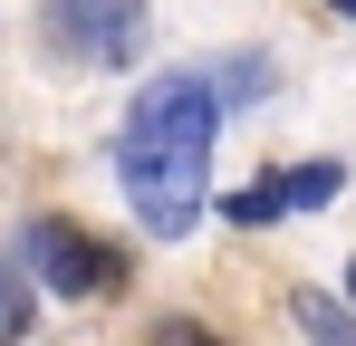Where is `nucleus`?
Listing matches in <instances>:
<instances>
[{
  "mask_svg": "<svg viewBox=\"0 0 356 346\" xmlns=\"http://www.w3.org/2000/svg\"><path fill=\"white\" fill-rule=\"evenodd\" d=\"M222 106H232V97L212 87V67H174V77H154V87L135 97V115H125V135H116V183H125L135 222L154 231V240H183V231L202 222Z\"/></svg>",
  "mask_w": 356,
  "mask_h": 346,
  "instance_id": "obj_1",
  "label": "nucleus"
},
{
  "mask_svg": "<svg viewBox=\"0 0 356 346\" xmlns=\"http://www.w3.org/2000/svg\"><path fill=\"white\" fill-rule=\"evenodd\" d=\"M19 270L29 288H58V298H97V288H116V250H97L77 222H29L19 231Z\"/></svg>",
  "mask_w": 356,
  "mask_h": 346,
  "instance_id": "obj_2",
  "label": "nucleus"
},
{
  "mask_svg": "<svg viewBox=\"0 0 356 346\" xmlns=\"http://www.w3.org/2000/svg\"><path fill=\"white\" fill-rule=\"evenodd\" d=\"M49 39L87 67H125L145 39V0H49Z\"/></svg>",
  "mask_w": 356,
  "mask_h": 346,
  "instance_id": "obj_3",
  "label": "nucleus"
},
{
  "mask_svg": "<svg viewBox=\"0 0 356 346\" xmlns=\"http://www.w3.org/2000/svg\"><path fill=\"white\" fill-rule=\"evenodd\" d=\"M289 318L308 327V346H356V308H337L327 288H298V298H289Z\"/></svg>",
  "mask_w": 356,
  "mask_h": 346,
  "instance_id": "obj_4",
  "label": "nucleus"
},
{
  "mask_svg": "<svg viewBox=\"0 0 356 346\" xmlns=\"http://www.w3.org/2000/svg\"><path fill=\"white\" fill-rule=\"evenodd\" d=\"M19 327H29V270L0 260V346H19Z\"/></svg>",
  "mask_w": 356,
  "mask_h": 346,
  "instance_id": "obj_5",
  "label": "nucleus"
},
{
  "mask_svg": "<svg viewBox=\"0 0 356 346\" xmlns=\"http://www.w3.org/2000/svg\"><path fill=\"white\" fill-rule=\"evenodd\" d=\"M337 192V164H308V173H280V212H308Z\"/></svg>",
  "mask_w": 356,
  "mask_h": 346,
  "instance_id": "obj_6",
  "label": "nucleus"
},
{
  "mask_svg": "<svg viewBox=\"0 0 356 346\" xmlns=\"http://www.w3.org/2000/svg\"><path fill=\"white\" fill-rule=\"evenodd\" d=\"M154 346H222V337H212V327H193V318H164V327H154Z\"/></svg>",
  "mask_w": 356,
  "mask_h": 346,
  "instance_id": "obj_7",
  "label": "nucleus"
},
{
  "mask_svg": "<svg viewBox=\"0 0 356 346\" xmlns=\"http://www.w3.org/2000/svg\"><path fill=\"white\" fill-rule=\"evenodd\" d=\"M327 10H347V19H356V0H327Z\"/></svg>",
  "mask_w": 356,
  "mask_h": 346,
  "instance_id": "obj_8",
  "label": "nucleus"
},
{
  "mask_svg": "<svg viewBox=\"0 0 356 346\" xmlns=\"http://www.w3.org/2000/svg\"><path fill=\"white\" fill-rule=\"evenodd\" d=\"M347 298H356V260H347Z\"/></svg>",
  "mask_w": 356,
  "mask_h": 346,
  "instance_id": "obj_9",
  "label": "nucleus"
}]
</instances>
